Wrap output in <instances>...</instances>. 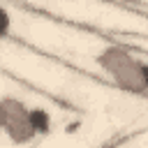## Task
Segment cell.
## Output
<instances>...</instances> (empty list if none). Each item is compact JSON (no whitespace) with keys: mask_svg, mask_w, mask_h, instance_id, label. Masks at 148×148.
Masks as SVG:
<instances>
[{"mask_svg":"<svg viewBox=\"0 0 148 148\" xmlns=\"http://www.w3.org/2000/svg\"><path fill=\"white\" fill-rule=\"evenodd\" d=\"M143 79H146V86H148V62H143Z\"/></svg>","mask_w":148,"mask_h":148,"instance_id":"5b68a950","label":"cell"},{"mask_svg":"<svg viewBox=\"0 0 148 148\" xmlns=\"http://www.w3.org/2000/svg\"><path fill=\"white\" fill-rule=\"evenodd\" d=\"M9 23H12L9 12H7V9H2V35H5V37L9 35Z\"/></svg>","mask_w":148,"mask_h":148,"instance_id":"277c9868","label":"cell"},{"mask_svg":"<svg viewBox=\"0 0 148 148\" xmlns=\"http://www.w3.org/2000/svg\"><path fill=\"white\" fill-rule=\"evenodd\" d=\"M95 62L123 92L139 95V97L148 92L143 79V60H139L130 49L120 44H109L95 56Z\"/></svg>","mask_w":148,"mask_h":148,"instance_id":"6da1fadb","label":"cell"},{"mask_svg":"<svg viewBox=\"0 0 148 148\" xmlns=\"http://www.w3.org/2000/svg\"><path fill=\"white\" fill-rule=\"evenodd\" d=\"M30 116H32V125H35V130H37L39 136L51 132V116H49L46 109H42V106H32V109H30Z\"/></svg>","mask_w":148,"mask_h":148,"instance_id":"3957f363","label":"cell"},{"mask_svg":"<svg viewBox=\"0 0 148 148\" xmlns=\"http://www.w3.org/2000/svg\"><path fill=\"white\" fill-rule=\"evenodd\" d=\"M0 127L14 143H30L39 134L32 125L30 106H25L23 99L5 95L0 99Z\"/></svg>","mask_w":148,"mask_h":148,"instance_id":"7a4b0ae2","label":"cell"}]
</instances>
